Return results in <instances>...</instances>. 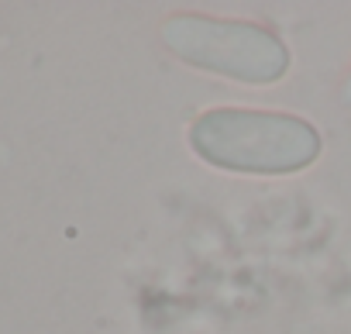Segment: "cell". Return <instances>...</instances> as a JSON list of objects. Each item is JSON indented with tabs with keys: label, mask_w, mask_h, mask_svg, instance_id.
Here are the masks:
<instances>
[{
	"label": "cell",
	"mask_w": 351,
	"mask_h": 334,
	"mask_svg": "<svg viewBox=\"0 0 351 334\" xmlns=\"http://www.w3.org/2000/svg\"><path fill=\"white\" fill-rule=\"evenodd\" d=\"M162 42L180 62L234 83L269 86L289 69V49L258 21L172 14L162 21Z\"/></svg>",
	"instance_id": "2"
},
{
	"label": "cell",
	"mask_w": 351,
	"mask_h": 334,
	"mask_svg": "<svg viewBox=\"0 0 351 334\" xmlns=\"http://www.w3.org/2000/svg\"><path fill=\"white\" fill-rule=\"evenodd\" d=\"M341 93H344V100L351 104V76H348V83H344V90H341Z\"/></svg>",
	"instance_id": "3"
},
{
	"label": "cell",
	"mask_w": 351,
	"mask_h": 334,
	"mask_svg": "<svg viewBox=\"0 0 351 334\" xmlns=\"http://www.w3.org/2000/svg\"><path fill=\"white\" fill-rule=\"evenodd\" d=\"M190 148L228 173L289 176L320 155V134L296 114L214 107L190 124Z\"/></svg>",
	"instance_id": "1"
}]
</instances>
